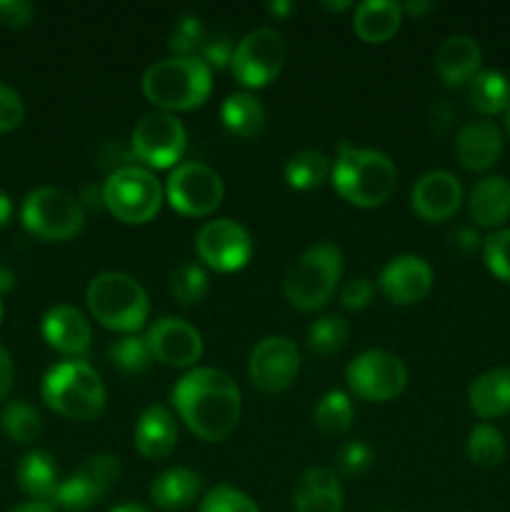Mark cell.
<instances>
[{"mask_svg": "<svg viewBox=\"0 0 510 512\" xmlns=\"http://www.w3.org/2000/svg\"><path fill=\"white\" fill-rule=\"evenodd\" d=\"M173 403L185 425L208 443L228 438L240 418L238 385L218 368L185 373L173 388Z\"/></svg>", "mask_w": 510, "mask_h": 512, "instance_id": "obj_1", "label": "cell"}, {"mask_svg": "<svg viewBox=\"0 0 510 512\" xmlns=\"http://www.w3.org/2000/svg\"><path fill=\"white\" fill-rule=\"evenodd\" d=\"M395 183H398V170L388 155L380 150L340 143L333 168V188L348 203L360 208L383 205L393 195Z\"/></svg>", "mask_w": 510, "mask_h": 512, "instance_id": "obj_2", "label": "cell"}, {"mask_svg": "<svg viewBox=\"0 0 510 512\" xmlns=\"http://www.w3.org/2000/svg\"><path fill=\"white\" fill-rule=\"evenodd\" d=\"M213 88L210 65L200 55H170L155 60L143 73V93L150 103L168 110H190L203 103Z\"/></svg>", "mask_w": 510, "mask_h": 512, "instance_id": "obj_3", "label": "cell"}, {"mask_svg": "<svg viewBox=\"0 0 510 512\" xmlns=\"http://www.w3.org/2000/svg\"><path fill=\"white\" fill-rule=\"evenodd\" d=\"M45 405L68 420H95L105 408V388L85 360H63L45 373L40 385Z\"/></svg>", "mask_w": 510, "mask_h": 512, "instance_id": "obj_4", "label": "cell"}, {"mask_svg": "<svg viewBox=\"0 0 510 512\" xmlns=\"http://www.w3.org/2000/svg\"><path fill=\"white\" fill-rule=\"evenodd\" d=\"M88 308L100 325L120 333H135L150 315V300L143 285L125 273L105 270L88 285Z\"/></svg>", "mask_w": 510, "mask_h": 512, "instance_id": "obj_5", "label": "cell"}, {"mask_svg": "<svg viewBox=\"0 0 510 512\" xmlns=\"http://www.w3.org/2000/svg\"><path fill=\"white\" fill-rule=\"evenodd\" d=\"M343 275V255L333 243H318L305 250L285 275V298L298 310L323 308Z\"/></svg>", "mask_w": 510, "mask_h": 512, "instance_id": "obj_6", "label": "cell"}, {"mask_svg": "<svg viewBox=\"0 0 510 512\" xmlns=\"http://www.w3.org/2000/svg\"><path fill=\"white\" fill-rule=\"evenodd\" d=\"M25 230L48 243L70 240L83 230V203L60 188H38L28 193L20 210Z\"/></svg>", "mask_w": 510, "mask_h": 512, "instance_id": "obj_7", "label": "cell"}, {"mask_svg": "<svg viewBox=\"0 0 510 512\" xmlns=\"http://www.w3.org/2000/svg\"><path fill=\"white\" fill-rule=\"evenodd\" d=\"M163 203V188L150 170L123 165L103 185V205L123 223H148Z\"/></svg>", "mask_w": 510, "mask_h": 512, "instance_id": "obj_8", "label": "cell"}, {"mask_svg": "<svg viewBox=\"0 0 510 512\" xmlns=\"http://www.w3.org/2000/svg\"><path fill=\"white\" fill-rule=\"evenodd\" d=\"M345 378L358 398L385 403L403 393L408 383V370L403 360L388 350H365L348 365Z\"/></svg>", "mask_w": 510, "mask_h": 512, "instance_id": "obj_9", "label": "cell"}, {"mask_svg": "<svg viewBox=\"0 0 510 512\" xmlns=\"http://www.w3.org/2000/svg\"><path fill=\"white\" fill-rule=\"evenodd\" d=\"M223 180L210 165L188 160V163L175 165L170 173L165 195L168 203L183 215H208L223 200Z\"/></svg>", "mask_w": 510, "mask_h": 512, "instance_id": "obj_10", "label": "cell"}, {"mask_svg": "<svg viewBox=\"0 0 510 512\" xmlns=\"http://www.w3.org/2000/svg\"><path fill=\"white\" fill-rule=\"evenodd\" d=\"M285 63V43L273 28H258L235 45L230 68L245 88H263L278 78Z\"/></svg>", "mask_w": 510, "mask_h": 512, "instance_id": "obj_11", "label": "cell"}, {"mask_svg": "<svg viewBox=\"0 0 510 512\" xmlns=\"http://www.w3.org/2000/svg\"><path fill=\"white\" fill-rule=\"evenodd\" d=\"M185 128L175 115L165 113H148L138 120L133 130L135 158L143 160L150 168H173L185 150Z\"/></svg>", "mask_w": 510, "mask_h": 512, "instance_id": "obj_12", "label": "cell"}, {"mask_svg": "<svg viewBox=\"0 0 510 512\" xmlns=\"http://www.w3.org/2000/svg\"><path fill=\"white\" fill-rule=\"evenodd\" d=\"M195 250L208 268L218 270V273H233V270L243 268L253 255V238L235 220H210L198 230Z\"/></svg>", "mask_w": 510, "mask_h": 512, "instance_id": "obj_13", "label": "cell"}, {"mask_svg": "<svg viewBox=\"0 0 510 512\" xmlns=\"http://www.w3.org/2000/svg\"><path fill=\"white\" fill-rule=\"evenodd\" d=\"M120 478V463L115 455L100 453L93 458L85 460L78 468V473L70 475L68 480H63L55 493V505L70 510V512H83L93 508L95 503L105 498L110 493L115 483Z\"/></svg>", "mask_w": 510, "mask_h": 512, "instance_id": "obj_14", "label": "cell"}, {"mask_svg": "<svg viewBox=\"0 0 510 512\" xmlns=\"http://www.w3.org/2000/svg\"><path fill=\"white\" fill-rule=\"evenodd\" d=\"M300 370L298 345L285 335H268L250 353L248 375L263 393H280L295 380Z\"/></svg>", "mask_w": 510, "mask_h": 512, "instance_id": "obj_15", "label": "cell"}, {"mask_svg": "<svg viewBox=\"0 0 510 512\" xmlns=\"http://www.w3.org/2000/svg\"><path fill=\"white\" fill-rule=\"evenodd\" d=\"M145 340L153 358L170 368H188L203 353L200 333L180 318H160L158 323L150 325Z\"/></svg>", "mask_w": 510, "mask_h": 512, "instance_id": "obj_16", "label": "cell"}, {"mask_svg": "<svg viewBox=\"0 0 510 512\" xmlns=\"http://www.w3.org/2000/svg\"><path fill=\"white\" fill-rule=\"evenodd\" d=\"M460 203H463V188H460V180L448 170H428L415 180L410 190L413 210L430 223L453 218Z\"/></svg>", "mask_w": 510, "mask_h": 512, "instance_id": "obj_17", "label": "cell"}, {"mask_svg": "<svg viewBox=\"0 0 510 512\" xmlns=\"http://www.w3.org/2000/svg\"><path fill=\"white\" fill-rule=\"evenodd\" d=\"M433 288V268L420 255H398L380 273V290L395 305L423 300Z\"/></svg>", "mask_w": 510, "mask_h": 512, "instance_id": "obj_18", "label": "cell"}, {"mask_svg": "<svg viewBox=\"0 0 510 512\" xmlns=\"http://www.w3.org/2000/svg\"><path fill=\"white\" fill-rule=\"evenodd\" d=\"M500 153H503V135H500L498 125L490 120H473V123L463 125L455 138V155H458L460 165L473 173L493 168Z\"/></svg>", "mask_w": 510, "mask_h": 512, "instance_id": "obj_19", "label": "cell"}, {"mask_svg": "<svg viewBox=\"0 0 510 512\" xmlns=\"http://www.w3.org/2000/svg\"><path fill=\"white\" fill-rule=\"evenodd\" d=\"M43 338L50 348L68 355H80L90 345V323L73 305H55L43 315Z\"/></svg>", "mask_w": 510, "mask_h": 512, "instance_id": "obj_20", "label": "cell"}, {"mask_svg": "<svg viewBox=\"0 0 510 512\" xmlns=\"http://www.w3.org/2000/svg\"><path fill=\"white\" fill-rule=\"evenodd\" d=\"M480 58V45L470 35H450L435 53V70L445 85L455 88L470 83L480 73Z\"/></svg>", "mask_w": 510, "mask_h": 512, "instance_id": "obj_21", "label": "cell"}, {"mask_svg": "<svg viewBox=\"0 0 510 512\" xmlns=\"http://www.w3.org/2000/svg\"><path fill=\"white\" fill-rule=\"evenodd\" d=\"M178 443V425L165 405H150L135 423V448L143 458L160 460L173 453Z\"/></svg>", "mask_w": 510, "mask_h": 512, "instance_id": "obj_22", "label": "cell"}, {"mask_svg": "<svg viewBox=\"0 0 510 512\" xmlns=\"http://www.w3.org/2000/svg\"><path fill=\"white\" fill-rule=\"evenodd\" d=\"M293 505L298 512H340L343 488L328 468H310L300 475L293 490Z\"/></svg>", "mask_w": 510, "mask_h": 512, "instance_id": "obj_23", "label": "cell"}, {"mask_svg": "<svg viewBox=\"0 0 510 512\" xmlns=\"http://www.w3.org/2000/svg\"><path fill=\"white\" fill-rule=\"evenodd\" d=\"M468 210L480 228L503 225L510 218V180L503 175H485L470 190Z\"/></svg>", "mask_w": 510, "mask_h": 512, "instance_id": "obj_24", "label": "cell"}, {"mask_svg": "<svg viewBox=\"0 0 510 512\" xmlns=\"http://www.w3.org/2000/svg\"><path fill=\"white\" fill-rule=\"evenodd\" d=\"M468 403L485 420L510 413V368H493L478 375L468 388Z\"/></svg>", "mask_w": 510, "mask_h": 512, "instance_id": "obj_25", "label": "cell"}, {"mask_svg": "<svg viewBox=\"0 0 510 512\" xmlns=\"http://www.w3.org/2000/svg\"><path fill=\"white\" fill-rule=\"evenodd\" d=\"M200 488H203V480L198 473L188 468H170L150 483V498L163 510H183L193 505Z\"/></svg>", "mask_w": 510, "mask_h": 512, "instance_id": "obj_26", "label": "cell"}, {"mask_svg": "<svg viewBox=\"0 0 510 512\" xmlns=\"http://www.w3.org/2000/svg\"><path fill=\"white\" fill-rule=\"evenodd\" d=\"M18 483L23 493L35 498L38 503H48L55 498L60 488L58 465L48 450H33L18 463Z\"/></svg>", "mask_w": 510, "mask_h": 512, "instance_id": "obj_27", "label": "cell"}, {"mask_svg": "<svg viewBox=\"0 0 510 512\" xmlns=\"http://www.w3.org/2000/svg\"><path fill=\"white\" fill-rule=\"evenodd\" d=\"M400 10L393 0H365L355 8L353 28L365 43H385L400 25Z\"/></svg>", "mask_w": 510, "mask_h": 512, "instance_id": "obj_28", "label": "cell"}, {"mask_svg": "<svg viewBox=\"0 0 510 512\" xmlns=\"http://www.w3.org/2000/svg\"><path fill=\"white\" fill-rule=\"evenodd\" d=\"M220 118L223 125L238 138H253L265 125V108L255 95L233 93L220 105Z\"/></svg>", "mask_w": 510, "mask_h": 512, "instance_id": "obj_29", "label": "cell"}, {"mask_svg": "<svg viewBox=\"0 0 510 512\" xmlns=\"http://www.w3.org/2000/svg\"><path fill=\"white\" fill-rule=\"evenodd\" d=\"M468 95L478 113L498 115L510 108V80L498 70H480L470 80Z\"/></svg>", "mask_w": 510, "mask_h": 512, "instance_id": "obj_30", "label": "cell"}, {"mask_svg": "<svg viewBox=\"0 0 510 512\" xmlns=\"http://www.w3.org/2000/svg\"><path fill=\"white\" fill-rule=\"evenodd\" d=\"M330 173V160L320 150H300L285 160L283 175L290 188L310 190L318 188Z\"/></svg>", "mask_w": 510, "mask_h": 512, "instance_id": "obj_31", "label": "cell"}, {"mask_svg": "<svg viewBox=\"0 0 510 512\" xmlns=\"http://www.w3.org/2000/svg\"><path fill=\"white\" fill-rule=\"evenodd\" d=\"M313 420L320 433L328 438H338V435L348 433L350 423H353V403L343 390H330L315 405Z\"/></svg>", "mask_w": 510, "mask_h": 512, "instance_id": "obj_32", "label": "cell"}, {"mask_svg": "<svg viewBox=\"0 0 510 512\" xmlns=\"http://www.w3.org/2000/svg\"><path fill=\"white\" fill-rule=\"evenodd\" d=\"M0 428L13 443H33L43 430L40 413L25 400H13L0 413Z\"/></svg>", "mask_w": 510, "mask_h": 512, "instance_id": "obj_33", "label": "cell"}, {"mask_svg": "<svg viewBox=\"0 0 510 512\" xmlns=\"http://www.w3.org/2000/svg\"><path fill=\"white\" fill-rule=\"evenodd\" d=\"M468 458L478 468H495L505 458V440L498 428L488 423H480L468 435Z\"/></svg>", "mask_w": 510, "mask_h": 512, "instance_id": "obj_34", "label": "cell"}, {"mask_svg": "<svg viewBox=\"0 0 510 512\" xmlns=\"http://www.w3.org/2000/svg\"><path fill=\"white\" fill-rule=\"evenodd\" d=\"M348 335V320L340 318V315H323V318L310 325L308 348L315 355H333L343 350V345L348 343Z\"/></svg>", "mask_w": 510, "mask_h": 512, "instance_id": "obj_35", "label": "cell"}, {"mask_svg": "<svg viewBox=\"0 0 510 512\" xmlns=\"http://www.w3.org/2000/svg\"><path fill=\"white\" fill-rule=\"evenodd\" d=\"M170 293L180 305H195L208 293V273L193 260H185L170 275Z\"/></svg>", "mask_w": 510, "mask_h": 512, "instance_id": "obj_36", "label": "cell"}, {"mask_svg": "<svg viewBox=\"0 0 510 512\" xmlns=\"http://www.w3.org/2000/svg\"><path fill=\"white\" fill-rule=\"evenodd\" d=\"M108 360L118 370L128 375H138L143 370H148L153 353L148 348V340L138 338V335H128V338L115 340L108 348Z\"/></svg>", "mask_w": 510, "mask_h": 512, "instance_id": "obj_37", "label": "cell"}, {"mask_svg": "<svg viewBox=\"0 0 510 512\" xmlns=\"http://www.w3.org/2000/svg\"><path fill=\"white\" fill-rule=\"evenodd\" d=\"M203 40H205L203 20H200L198 15L188 13L175 23L168 45L175 55H193L195 50H200Z\"/></svg>", "mask_w": 510, "mask_h": 512, "instance_id": "obj_38", "label": "cell"}, {"mask_svg": "<svg viewBox=\"0 0 510 512\" xmlns=\"http://www.w3.org/2000/svg\"><path fill=\"white\" fill-rule=\"evenodd\" d=\"M198 512H260V510L245 493L230 488V485H220V488L210 490V493L205 495Z\"/></svg>", "mask_w": 510, "mask_h": 512, "instance_id": "obj_39", "label": "cell"}, {"mask_svg": "<svg viewBox=\"0 0 510 512\" xmlns=\"http://www.w3.org/2000/svg\"><path fill=\"white\" fill-rule=\"evenodd\" d=\"M485 265L495 278L510 283V228L498 230V233L485 238Z\"/></svg>", "mask_w": 510, "mask_h": 512, "instance_id": "obj_40", "label": "cell"}, {"mask_svg": "<svg viewBox=\"0 0 510 512\" xmlns=\"http://www.w3.org/2000/svg\"><path fill=\"white\" fill-rule=\"evenodd\" d=\"M233 53L235 45L228 33L205 35L203 45H200V60L208 65H215V68H225L233 60Z\"/></svg>", "mask_w": 510, "mask_h": 512, "instance_id": "obj_41", "label": "cell"}, {"mask_svg": "<svg viewBox=\"0 0 510 512\" xmlns=\"http://www.w3.org/2000/svg\"><path fill=\"white\" fill-rule=\"evenodd\" d=\"M25 118V105L13 88L0 83V133L20 128Z\"/></svg>", "mask_w": 510, "mask_h": 512, "instance_id": "obj_42", "label": "cell"}, {"mask_svg": "<svg viewBox=\"0 0 510 512\" xmlns=\"http://www.w3.org/2000/svg\"><path fill=\"white\" fill-rule=\"evenodd\" d=\"M373 465V450L365 443H348L338 453V468L345 475H360Z\"/></svg>", "mask_w": 510, "mask_h": 512, "instance_id": "obj_43", "label": "cell"}, {"mask_svg": "<svg viewBox=\"0 0 510 512\" xmlns=\"http://www.w3.org/2000/svg\"><path fill=\"white\" fill-rule=\"evenodd\" d=\"M35 8L28 0H0V25L8 28H25L33 23Z\"/></svg>", "mask_w": 510, "mask_h": 512, "instance_id": "obj_44", "label": "cell"}, {"mask_svg": "<svg viewBox=\"0 0 510 512\" xmlns=\"http://www.w3.org/2000/svg\"><path fill=\"white\" fill-rule=\"evenodd\" d=\"M373 298V283L368 278H355L340 288V303L348 310H360Z\"/></svg>", "mask_w": 510, "mask_h": 512, "instance_id": "obj_45", "label": "cell"}, {"mask_svg": "<svg viewBox=\"0 0 510 512\" xmlns=\"http://www.w3.org/2000/svg\"><path fill=\"white\" fill-rule=\"evenodd\" d=\"M455 118V108L450 105L448 98H438L433 103V108H430V128L435 130V133H445V130L450 128V123H453Z\"/></svg>", "mask_w": 510, "mask_h": 512, "instance_id": "obj_46", "label": "cell"}, {"mask_svg": "<svg viewBox=\"0 0 510 512\" xmlns=\"http://www.w3.org/2000/svg\"><path fill=\"white\" fill-rule=\"evenodd\" d=\"M13 360H10V353L8 350L0 345V400H5V395L10 393V388H13Z\"/></svg>", "mask_w": 510, "mask_h": 512, "instance_id": "obj_47", "label": "cell"}, {"mask_svg": "<svg viewBox=\"0 0 510 512\" xmlns=\"http://www.w3.org/2000/svg\"><path fill=\"white\" fill-rule=\"evenodd\" d=\"M450 243L463 250V253H473L478 248V233L470 228H458L455 233H450Z\"/></svg>", "mask_w": 510, "mask_h": 512, "instance_id": "obj_48", "label": "cell"}, {"mask_svg": "<svg viewBox=\"0 0 510 512\" xmlns=\"http://www.w3.org/2000/svg\"><path fill=\"white\" fill-rule=\"evenodd\" d=\"M400 10L415 15V18H420V15H425V13H430V10H433V3H425V0H415V3L400 5Z\"/></svg>", "mask_w": 510, "mask_h": 512, "instance_id": "obj_49", "label": "cell"}, {"mask_svg": "<svg viewBox=\"0 0 510 512\" xmlns=\"http://www.w3.org/2000/svg\"><path fill=\"white\" fill-rule=\"evenodd\" d=\"M10 213H13V203H10L8 195L0 190V228H5V225H8Z\"/></svg>", "mask_w": 510, "mask_h": 512, "instance_id": "obj_50", "label": "cell"}, {"mask_svg": "<svg viewBox=\"0 0 510 512\" xmlns=\"http://www.w3.org/2000/svg\"><path fill=\"white\" fill-rule=\"evenodd\" d=\"M83 200L88 208H98V205H103V190L98 188H85L83 190Z\"/></svg>", "mask_w": 510, "mask_h": 512, "instance_id": "obj_51", "label": "cell"}, {"mask_svg": "<svg viewBox=\"0 0 510 512\" xmlns=\"http://www.w3.org/2000/svg\"><path fill=\"white\" fill-rule=\"evenodd\" d=\"M10 512H55V508L50 503H38V500H33V503L18 505V508Z\"/></svg>", "mask_w": 510, "mask_h": 512, "instance_id": "obj_52", "label": "cell"}, {"mask_svg": "<svg viewBox=\"0 0 510 512\" xmlns=\"http://www.w3.org/2000/svg\"><path fill=\"white\" fill-rule=\"evenodd\" d=\"M293 8H295L293 3H283V0H275V3L268 5L270 13H275V15H288Z\"/></svg>", "mask_w": 510, "mask_h": 512, "instance_id": "obj_53", "label": "cell"}, {"mask_svg": "<svg viewBox=\"0 0 510 512\" xmlns=\"http://www.w3.org/2000/svg\"><path fill=\"white\" fill-rule=\"evenodd\" d=\"M110 512H150L148 508H143V505H120V508H115V510H110Z\"/></svg>", "mask_w": 510, "mask_h": 512, "instance_id": "obj_54", "label": "cell"}, {"mask_svg": "<svg viewBox=\"0 0 510 512\" xmlns=\"http://www.w3.org/2000/svg\"><path fill=\"white\" fill-rule=\"evenodd\" d=\"M328 5V8H333V10H345V8H350V3H325Z\"/></svg>", "mask_w": 510, "mask_h": 512, "instance_id": "obj_55", "label": "cell"}, {"mask_svg": "<svg viewBox=\"0 0 510 512\" xmlns=\"http://www.w3.org/2000/svg\"><path fill=\"white\" fill-rule=\"evenodd\" d=\"M505 125H508V133H510V108H508V113H505Z\"/></svg>", "mask_w": 510, "mask_h": 512, "instance_id": "obj_56", "label": "cell"}, {"mask_svg": "<svg viewBox=\"0 0 510 512\" xmlns=\"http://www.w3.org/2000/svg\"><path fill=\"white\" fill-rule=\"evenodd\" d=\"M0 320H3V300H0Z\"/></svg>", "mask_w": 510, "mask_h": 512, "instance_id": "obj_57", "label": "cell"}]
</instances>
